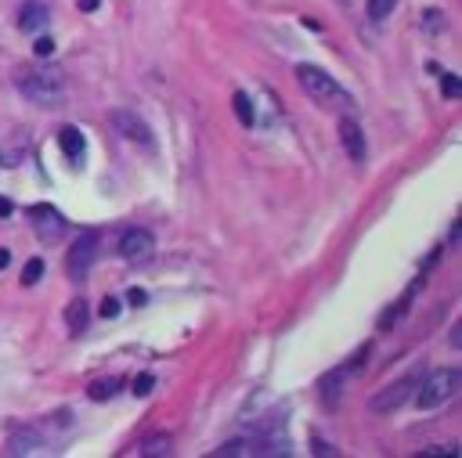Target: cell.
<instances>
[{"mask_svg":"<svg viewBox=\"0 0 462 458\" xmlns=\"http://www.w3.org/2000/svg\"><path fill=\"white\" fill-rule=\"evenodd\" d=\"M0 162H8V166H11V162H18V155H0Z\"/></svg>","mask_w":462,"mask_h":458,"instance_id":"obj_32","label":"cell"},{"mask_svg":"<svg viewBox=\"0 0 462 458\" xmlns=\"http://www.w3.org/2000/svg\"><path fill=\"white\" fill-rule=\"evenodd\" d=\"M311 448L318 451V455H336V448H329L325 441H318V436H314V441H311Z\"/></svg>","mask_w":462,"mask_h":458,"instance_id":"obj_26","label":"cell"},{"mask_svg":"<svg viewBox=\"0 0 462 458\" xmlns=\"http://www.w3.org/2000/svg\"><path fill=\"white\" fill-rule=\"evenodd\" d=\"M231 109H235V116H239L242 127H253V123H257V109H253V101H249L246 91H235V94H231Z\"/></svg>","mask_w":462,"mask_h":458,"instance_id":"obj_14","label":"cell"},{"mask_svg":"<svg viewBox=\"0 0 462 458\" xmlns=\"http://www.w3.org/2000/svg\"><path fill=\"white\" fill-rule=\"evenodd\" d=\"M58 144H61V152H66L73 162H80L83 148H87V141H83V134H80L76 127H61V130H58Z\"/></svg>","mask_w":462,"mask_h":458,"instance_id":"obj_12","label":"cell"},{"mask_svg":"<svg viewBox=\"0 0 462 458\" xmlns=\"http://www.w3.org/2000/svg\"><path fill=\"white\" fill-rule=\"evenodd\" d=\"M397 0H368V18H375V22H383V18L394 11Z\"/></svg>","mask_w":462,"mask_h":458,"instance_id":"obj_19","label":"cell"},{"mask_svg":"<svg viewBox=\"0 0 462 458\" xmlns=\"http://www.w3.org/2000/svg\"><path fill=\"white\" fill-rule=\"evenodd\" d=\"M365 353H368V346H362L358 353H354V361H347V365H340V368L325 372V376L318 379V397H322V404H325L329 411H336V404H340V393H343V386L350 383V376H354V372H358V368L365 365Z\"/></svg>","mask_w":462,"mask_h":458,"instance_id":"obj_4","label":"cell"},{"mask_svg":"<svg viewBox=\"0 0 462 458\" xmlns=\"http://www.w3.org/2000/svg\"><path fill=\"white\" fill-rule=\"evenodd\" d=\"M47 4H40V0H26L22 11H18V29L22 33H44L47 29Z\"/></svg>","mask_w":462,"mask_h":458,"instance_id":"obj_11","label":"cell"},{"mask_svg":"<svg viewBox=\"0 0 462 458\" xmlns=\"http://www.w3.org/2000/svg\"><path fill=\"white\" fill-rule=\"evenodd\" d=\"M116 249H119V257H127V260H144V257H152L156 242H152L149 231H141V227H131V231L119 238Z\"/></svg>","mask_w":462,"mask_h":458,"instance_id":"obj_9","label":"cell"},{"mask_svg":"<svg viewBox=\"0 0 462 458\" xmlns=\"http://www.w3.org/2000/svg\"><path fill=\"white\" fill-rule=\"evenodd\" d=\"M152 386H156V379H152V376H137V379H134V393H137V397H149Z\"/></svg>","mask_w":462,"mask_h":458,"instance_id":"obj_25","label":"cell"},{"mask_svg":"<svg viewBox=\"0 0 462 458\" xmlns=\"http://www.w3.org/2000/svg\"><path fill=\"white\" fill-rule=\"evenodd\" d=\"M440 91H445V98H459L462 94V79L455 72H440Z\"/></svg>","mask_w":462,"mask_h":458,"instance_id":"obj_20","label":"cell"},{"mask_svg":"<svg viewBox=\"0 0 462 458\" xmlns=\"http://www.w3.org/2000/svg\"><path fill=\"white\" fill-rule=\"evenodd\" d=\"M18 91H22L29 101L36 105H58L66 98V76H61L58 66H29V69H18Z\"/></svg>","mask_w":462,"mask_h":458,"instance_id":"obj_1","label":"cell"},{"mask_svg":"<svg viewBox=\"0 0 462 458\" xmlns=\"http://www.w3.org/2000/svg\"><path fill=\"white\" fill-rule=\"evenodd\" d=\"M144 300H149V296H144V289H131V303H134V307H141Z\"/></svg>","mask_w":462,"mask_h":458,"instance_id":"obj_27","label":"cell"},{"mask_svg":"<svg viewBox=\"0 0 462 458\" xmlns=\"http://www.w3.org/2000/svg\"><path fill=\"white\" fill-rule=\"evenodd\" d=\"M297 79H300V87L307 91L311 101H318V105H325V109H340V112L350 109V94H347L325 69L300 61V66H297Z\"/></svg>","mask_w":462,"mask_h":458,"instance_id":"obj_2","label":"cell"},{"mask_svg":"<svg viewBox=\"0 0 462 458\" xmlns=\"http://www.w3.org/2000/svg\"><path fill=\"white\" fill-rule=\"evenodd\" d=\"M11 210H15L11 199H0V217H11Z\"/></svg>","mask_w":462,"mask_h":458,"instance_id":"obj_29","label":"cell"},{"mask_svg":"<svg viewBox=\"0 0 462 458\" xmlns=\"http://www.w3.org/2000/svg\"><path fill=\"white\" fill-rule=\"evenodd\" d=\"M419 383H423V376H405V379H394L387 390H380L375 397L368 401V408L372 411H380V415H387V411H394V408H405V401L408 397H415V390H419Z\"/></svg>","mask_w":462,"mask_h":458,"instance_id":"obj_5","label":"cell"},{"mask_svg":"<svg viewBox=\"0 0 462 458\" xmlns=\"http://www.w3.org/2000/svg\"><path fill=\"white\" fill-rule=\"evenodd\" d=\"M98 257V238L94 235H80L73 245H69V253H66V275L73 282H83L87 278V270Z\"/></svg>","mask_w":462,"mask_h":458,"instance_id":"obj_6","label":"cell"},{"mask_svg":"<svg viewBox=\"0 0 462 458\" xmlns=\"http://www.w3.org/2000/svg\"><path fill=\"white\" fill-rule=\"evenodd\" d=\"M462 386V372L459 368H440V372H433V376H426L423 383H419V408L423 411H433V408H440L445 401H452L455 397V390Z\"/></svg>","mask_w":462,"mask_h":458,"instance_id":"obj_3","label":"cell"},{"mask_svg":"<svg viewBox=\"0 0 462 458\" xmlns=\"http://www.w3.org/2000/svg\"><path fill=\"white\" fill-rule=\"evenodd\" d=\"M419 455H423V458H455L459 448L455 444H433V448H423Z\"/></svg>","mask_w":462,"mask_h":458,"instance_id":"obj_21","label":"cell"},{"mask_svg":"<svg viewBox=\"0 0 462 458\" xmlns=\"http://www.w3.org/2000/svg\"><path fill=\"white\" fill-rule=\"evenodd\" d=\"M87 318H91L87 300H83V296H76V300L66 307V321H69V332H73V336H80V332L87 328Z\"/></svg>","mask_w":462,"mask_h":458,"instance_id":"obj_13","label":"cell"},{"mask_svg":"<svg viewBox=\"0 0 462 458\" xmlns=\"http://www.w3.org/2000/svg\"><path fill=\"white\" fill-rule=\"evenodd\" d=\"M415 289H419V285H415ZM415 289H412V293H405V296L397 300V303H394V307L387 310V314H383V321H380L383 328H394V325H397V318H401L405 310H408V303H412V296H415Z\"/></svg>","mask_w":462,"mask_h":458,"instance_id":"obj_17","label":"cell"},{"mask_svg":"<svg viewBox=\"0 0 462 458\" xmlns=\"http://www.w3.org/2000/svg\"><path fill=\"white\" fill-rule=\"evenodd\" d=\"M29 220L36 224V235L44 238V242H51V238H58L61 231H66V220H61V213L54 210V206H47V202L29 206Z\"/></svg>","mask_w":462,"mask_h":458,"instance_id":"obj_8","label":"cell"},{"mask_svg":"<svg viewBox=\"0 0 462 458\" xmlns=\"http://www.w3.org/2000/svg\"><path fill=\"white\" fill-rule=\"evenodd\" d=\"M8 260H11V253H8V249H0V270L8 267Z\"/></svg>","mask_w":462,"mask_h":458,"instance_id":"obj_31","label":"cell"},{"mask_svg":"<svg viewBox=\"0 0 462 458\" xmlns=\"http://www.w3.org/2000/svg\"><path fill=\"white\" fill-rule=\"evenodd\" d=\"M166 451H170V436H163V433L144 444V455H166Z\"/></svg>","mask_w":462,"mask_h":458,"instance_id":"obj_22","label":"cell"},{"mask_svg":"<svg viewBox=\"0 0 462 458\" xmlns=\"http://www.w3.org/2000/svg\"><path fill=\"white\" fill-rule=\"evenodd\" d=\"M423 22H426V26H445V18L433 15V11H426V15H423Z\"/></svg>","mask_w":462,"mask_h":458,"instance_id":"obj_28","label":"cell"},{"mask_svg":"<svg viewBox=\"0 0 462 458\" xmlns=\"http://www.w3.org/2000/svg\"><path fill=\"white\" fill-rule=\"evenodd\" d=\"M36 448H40L36 433H15L11 441H8V451H11V455H29V451H36Z\"/></svg>","mask_w":462,"mask_h":458,"instance_id":"obj_16","label":"cell"},{"mask_svg":"<svg viewBox=\"0 0 462 458\" xmlns=\"http://www.w3.org/2000/svg\"><path fill=\"white\" fill-rule=\"evenodd\" d=\"M340 144L347 148V155H350L354 162L365 159V134H362V127H358V119L347 116V112H343V119H340Z\"/></svg>","mask_w":462,"mask_h":458,"instance_id":"obj_10","label":"cell"},{"mask_svg":"<svg viewBox=\"0 0 462 458\" xmlns=\"http://www.w3.org/2000/svg\"><path fill=\"white\" fill-rule=\"evenodd\" d=\"M80 11H98V0H80Z\"/></svg>","mask_w":462,"mask_h":458,"instance_id":"obj_30","label":"cell"},{"mask_svg":"<svg viewBox=\"0 0 462 458\" xmlns=\"http://www.w3.org/2000/svg\"><path fill=\"white\" fill-rule=\"evenodd\" d=\"M116 393H119V379H94L87 386V397L91 401H109V397H116Z\"/></svg>","mask_w":462,"mask_h":458,"instance_id":"obj_15","label":"cell"},{"mask_svg":"<svg viewBox=\"0 0 462 458\" xmlns=\"http://www.w3.org/2000/svg\"><path fill=\"white\" fill-rule=\"evenodd\" d=\"M109 119H112V127H116L123 137H131L134 144H141V148H152V144H156V137H152V130H149V123H144L141 116L119 109V112H112Z\"/></svg>","mask_w":462,"mask_h":458,"instance_id":"obj_7","label":"cell"},{"mask_svg":"<svg viewBox=\"0 0 462 458\" xmlns=\"http://www.w3.org/2000/svg\"><path fill=\"white\" fill-rule=\"evenodd\" d=\"M33 51H36V58H51V54H54V40H51V36H36Z\"/></svg>","mask_w":462,"mask_h":458,"instance_id":"obj_23","label":"cell"},{"mask_svg":"<svg viewBox=\"0 0 462 458\" xmlns=\"http://www.w3.org/2000/svg\"><path fill=\"white\" fill-rule=\"evenodd\" d=\"M98 314H101V318H116V314H119V300H116V296H105L101 307H98Z\"/></svg>","mask_w":462,"mask_h":458,"instance_id":"obj_24","label":"cell"},{"mask_svg":"<svg viewBox=\"0 0 462 458\" xmlns=\"http://www.w3.org/2000/svg\"><path fill=\"white\" fill-rule=\"evenodd\" d=\"M40 278H44V260H40V257H33V260L22 267V285L29 289V285H36Z\"/></svg>","mask_w":462,"mask_h":458,"instance_id":"obj_18","label":"cell"}]
</instances>
